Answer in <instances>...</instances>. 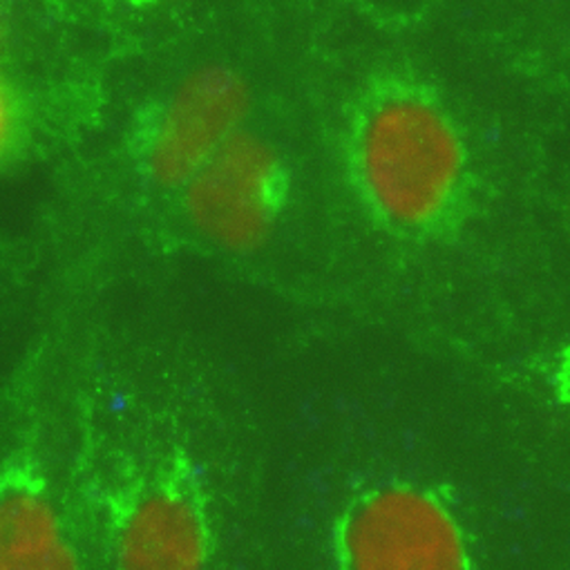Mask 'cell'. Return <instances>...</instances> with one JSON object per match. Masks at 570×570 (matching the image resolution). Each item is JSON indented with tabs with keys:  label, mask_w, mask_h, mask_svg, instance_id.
Masks as SVG:
<instances>
[{
	"label": "cell",
	"mask_w": 570,
	"mask_h": 570,
	"mask_svg": "<svg viewBox=\"0 0 570 570\" xmlns=\"http://www.w3.org/2000/svg\"><path fill=\"white\" fill-rule=\"evenodd\" d=\"M338 159L361 213L396 239L441 242L472 210L476 170L465 126L414 70L383 68L356 88Z\"/></svg>",
	"instance_id": "obj_1"
},
{
	"label": "cell",
	"mask_w": 570,
	"mask_h": 570,
	"mask_svg": "<svg viewBox=\"0 0 570 570\" xmlns=\"http://www.w3.org/2000/svg\"><path fill=\"white\" fill-rule=\"evenodd\" d=\"M104 548L119 568H206L219 550L202 461L179 443L121 459L97 492Z\"/></svg>",
	"instance_id": "obj_2"
},
{
	"label": "cell",
	"mask_w": 570,
	"mask_h": 570,
	"mask_svg": "<svg viewBox=\"0 0 570 570\" xmlns=\"http://www.w3.org/2000/svg\"><path fill=\"white\" fill-rule=\"evenodd\" d=\"M323 552L345 570H468L479 563L474 528L439 481L381 472L350 485L323 528Z\"/></svg>",
	"instance_id": "obj_3"
},
{
	"label": "cell",
	"mask_w": 570,
	"mask_h": 570,
	"mask_svg": "<svg viewBox=\"0 0 570 570\" xmlns=\"http://www.w3.org/2000/svg\"><path fill=\"white\" fill-rule=\"evenodd\" d=\"M250 88L219 63L190 70L130 117L126 157L135 177L177 195L239 130L248 128Z\"/></svg>",
	"instance_id": "obj_4"
},
{
	"label": "cell",
	"mask_w": 570,
	"mask_h": 570,
	"mask_svg": "<svg viewBox=\"0 0 570 570\" xmlns=\"http://www.w3.org/2000/svg\"><path fill=\"white\" fill-rule=\"evenodd\" d=\"M296 193L292 161L266 135L239 130L175 197L186 224L226 253L262 248Z\"/></svg>",
	"instance_id": "obj_5"
},
{
	"label": "cell",
	"mask_w": 570,
	"mask_h": 570,
	"mask_svg": "<svg viewBox=\"0 0 570 570\" xmlns=\"http://www.w3.org/2000/svg\"><path fill=\"white\" fill-rule=\"evenodd\" d=\"M83 554L43 461L8 454L0 472V570L79 568Z\"/></svg>",
	"instance_id": "obj_6"
},
{
	"label": "cell",
	"mask_w": 570,
	"mask_h": 570,
	"mask_svg": "<svg viewBox=\"0 0 570 570\" xmlns=\"http://www.w3.org/2000/svg\"><path fill=\"white\" fill-rule=\"evenodd\" d=\"M0 106H3V157L10 161L12 153L17 150V157L23 155L32 121H30V101L26 99V92L21 86L10 83V79H3V97H0Z\"/></svg>",
	"instance_id": "obj_7"
}]
</instances>
